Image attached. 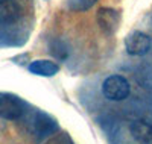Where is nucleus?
Masks as SVG:
<instances>
[{
	"label": "nucleus",
	"instance_id": "1",
	"mask_svg": "<svg viewBox=\"0 0 152 144\" xmlns=\"http://www.w3.org/2000/svg\"><path fill=\"white\" fill-rule=\"evenodd\" d=\"M102 93L108 100L122 102L128 99L131 93V87L123 76H110L102 84Z\"/></svg>",
	"mask_w": 152,
	"mask_h": 144
},
{
	"label": "nucleus",
	"instance_id": "2",
	"mask_svg": "<svg viewBox=\"0 0 152 144\" xmlns=\"http://www.w3.org/2000/svg\"><path fill=\"white\" fill-rule=\"evenodd\" d=\"M125 49L132 56H143L151 50V38L140 31H134L125 38Z\"/></svg>",
	"mask_w": 152,
	"mask_h": 144
},
{
	"label": "nucleus",
	"instance_id": "3",
	"mask_svg": "<svg viewBox=\"0 0 152 144\" xmlns=\"http://www.w3.org/2000/svg\"><path fill=\"white\" fill-rule=\"evenodd\" d=\"M97 23L105 33H113L120 24V14L113 8H100L97 11Z\"/></svg>",
	"mask_w": 152,
	"mask_h": 144
},
{
	"label": "nucleus",
	"instance_id": "4",
	"mask_svg": "<svg viewBox=\"0 0 152 144\" xmlns=\"http://www.w3.org/2000/svg\"><path fill=\"white\" fill-rule=\"evenodd\" d=\"M23 114V105L9 96L0 97V117L6 120H17Z\"/></svg>",
	"mask_w": 152,
	"mask_h": 144
},
{
	"label": "nucleus",
	"instance_id": "5",
	"mask_svg": "<svg viewBox=\"0 0 152 144\" xmlns=\"http://www.w3.org/2000/svg\"><path fill=\"white\" fill-rule=\"evenodd\" d=\"M21 15L17 0H0V24H12Z\"/></svg>",
	"mask_w": 152,
	"mask_h": 144
},
{
	"label": "nucleus",
	"instance_id": "6",
	"mask_svg": "<svg viewBox=\"0 0 152 144\" xmlns=\"http://www.w3.org/2000/svg\"><path fill=\"white\" fill-rule=\"evenodd\" d=\"M131 135L134 137V140H137L142 144H149L152 143V124L145 121V120H137L131 124L129 127Z\"/></svg>",
	"mask_w": 152,
	"mask_h": 144
},
{
	"label": "nucleus",
	"instance_id": "7",
	"mask_svg": "<svg viewBox=\"0 0 152 144\" xmlns=\"http://www.w3.org/2000/svg\"><path fill=\"white\" fill-rule=\"evenodd\" d=\"M29 70L38 76H53L58 73L59 67L50 61H35L29 65Z\"/></svg>",
	"mask_w": 152,
	"mask_h": 144
},
{
	"label": "nucleus",
	"instance_id": "8",
	"mask_svg": "<svg viewBox=\"0 0 152 144\" xmlns=\"http://www.w3.org/2000/svg\"><path fill=\"white\" fill-rule=\"evenodd\" d=\"M96 2L97 0H70V8L73 11H87Z\"/></svg>",
	"mask_w": 152,
	"mask_h": 144
}]
</instances>
